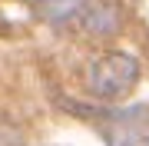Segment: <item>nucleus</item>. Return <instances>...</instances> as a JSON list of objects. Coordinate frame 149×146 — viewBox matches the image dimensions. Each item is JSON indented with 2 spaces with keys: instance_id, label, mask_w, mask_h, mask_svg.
Returning <instances> with one entry per match:
<instances>
[{
  "instance_id": "nucleus-1",
  "label": "nucleus",
  "mask_w": 149,
  "mask_h": 146,
  "mask_svg": "<svg viewBox=\"0 0 149 146\" xmlns=\"http://www.w3.org/2000/svg\"><path fill=\"white\" fill-rule=\"evenodd\" d=\"M90 93L100 100H123L139 83V63L129 53H103L90 66Z\"/></svg>"
}]
</instances>
